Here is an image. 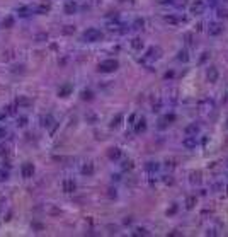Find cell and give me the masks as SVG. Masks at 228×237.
<instances>
[{"label": "cell", "mask_w": 228, "mask_h": 237, "mask_svg": "<svg viewBox=\"0 0 228 237\" xmlns=\"http://www.w3.org/2000/svg\"><path fill=\"white\" fill-rule=\"evenodd\" d=\"M33 172H34L33 164H24V166H22V176H24V178H31Z\"/></svg>", "instance_id": "cell-6"}, {"label": "cell", "mask_w": 228, "mask_h": 237, "mask_svg": "<svg viewBox=\"0 0 228 237\" xmlns=\"http://www.w3.org/2000/svg\"><path fill=\"white\" fill-rule=\"evenodd\" d=\"M84 38L85 41H88V43H94V41H99L102 39V33H100L99 29H96V27H90V29H87L84 33Z\"/></svg>", "instance_id": "cell-2"}, {"label": "cell", "mask_w": 228, "mask_h": 237, "mask_svg": "<svg viewBox=\"0 0 228 237\" xmlns=\"http://www.w3.org/2000/svg\"><path fill=\"white\" fill-rule=\"evenodd\" d=\"M177 60H180V62H187V60H189L187 51H186V50H180L179 55H177Z\"/></svg>", "instance_id": "cell-14"}, {"label": "cell", "mask_w": 228, "mask_h": 237, "mask_svg": "<svg viewBox=\"0 0 228 237\" xmlns=\"http://www.w3.org/2000/svg\"><path fill=\"white\" fill-rule=\"evenodd\" d=\"M2 137H5V130H4V128H0V138H2Z\"/></svg>", "instance_id": "cell-24"}, {"label": "cell", "mask_w": 228, "mask_h": 237, "mask_svg": "<svg viewBox=\"0 0 228 237\" xmlns=\"http://www.w3.org/2000/svg\"><path fill=\"white\" fill-rule=\"evenodd\" d=\"M140 234H141V235H147V230H145V229H138V230H136V232H135V235H140Z\"/></svg>", "instance_id": "cell-19"}, {"label": "cell", "mask_w": 228, "mask_h": 237, "mask_svg": "<svg viewBox=\"0 0 228 237\" xmlns=\"http://www.w3.org/2000/svg\"><path fill=\"white\" fill-rule=\"evenodd\" d=\"M63 189H65L66 193H72L75 189V183L72 181V179H66V181L63 183Z\"/></svg>", "instance_id": "cell-10"}, {"label": "cell", "mask_w": 228, "mask_h": 237, "mask_svg": "<svg viewBox=\"0 0 228 237\" xmlns=\"http://www.w3.org/2000/svg\"><path fill=\"white\" fill-rule=\"evenodd\" d=\"M119 121H121V114H118V116H116V119H112V126H118Z\"/></svg>", "instance_id": "cell-20"}, {"label": "cell", "mask_w": 228, "mask_h": 237, "mask_svg": "<svg viewBox=\"0 0 228 237\" xmlns=\"http://www.w3.org/2000/svg\"><path fill=\"white\" fill-rule=\"evenodd\" d=\"M204 9H206L204 2H202V0H196V2H192V4H191V14L199 15V14L204 12Z\"/></svg>", "instance_id": "cell-3"}, {"label": "cell", "mask_w": 228, "mask_h": 237, "mask_svg": "<svg viewBox=\"0 0 228 237\" xmlns=\"http://www.w3.org/2000/svg\"><path fill=\"white\" fill-rule=\"evenodd\" d=\"M82 172H84V174H87V176H90L94 172V166L92 164H87V166H84L82 167Z\"/></svg>", "instance_id": "cell-13"}, {"label": "cell", "mask_w": 228, "mask_h": 237, "mask_svg": "<svg viewBox=\"0 0 228 237\" xmlns=\"http://www.w3.org/2000/svg\"><path fill=\"white\" fill-rule=\"evenodd\" d=\"M119 67L118 60H104V62L99 63V70L104 72V74H109V72H114Z\"/></svg>", "instance_id": "cell-1"}, {"label": "cell", "mask_w": 228, "mask_h": 237, "mask_svg": "<svg viewBox=\"0 0 228 237\" xmlns=\"http://www.w3.org/2000/svg\"><path fill=\"white\" fill-rule=\"evenodd\" d=\"M199 131V125H196V123H192V125H189L187 128H186V135H194Z\"/></svg>", "instance_id": "cell-9"}, {"label": "cell", "mask_w": 228, "mask_h": 237, "mask_svg": "<svg viewBox=\"0 0 228 237\" xmlns=\"http://www.w3.org/2000/svg\"><path fill=\"white\" fill-rule=\"evenodd\" d=\"M221 31H223V27H221V24H218V22H211L210 27H208V33H210L211 36H218Z\"/></svg>", "instance_id": "cell-5"}, {"label": "cell", "mask_w": 228, "mask_h": 237, "mask_svg": "<svg viewBox=\"0 0 228 237\" xmlns=\"http://www.w3.org/2000/svg\"><path fill=\"white\" fill-rule=\"evenodd\" d=\"M4 26H7V27H9V26H12V19H10V17H9L7 21H4Z\"/></svg>", "instance_id": "cell-22"}, {"label": "cell", "mask_w": 228, "mask_h": 237, "mask_svg": "<svg viewBox=\"0 0 228 237\" xmlns=\"http://www.w3.org/2000/svg\"><path fill=\"white\" fill-rule=\"evenodd\" d=\"M175 119V116L174 114H167V116H163L162 119H160V128H165L167 125H170V123Z\"/></svg>", "instance_id": "cell-8"}, {"label": "cell", "mask_w": 228, "mask_h": 237, "mask_svg": "<svg viewBox=\"0 0 228 237\" xmlns=\"http://www.w3.org/2000/svg\"><path fill=\"white\" fill-rule=\"evenodd\" d=\"M194 203H196V198L194 196H191V198L186 200V207H187V208H192V207H194Z\"/></svg>", "instance_id": "cell-16"}, {"label": "cell", "mask_w": 228, "mask_h": 237, "mask_svg": "<svg viewBox=\"0 0 228 237\" xmlns=\"http://www.w3.org/2000/svg\"><path fill=\"white\" fill-rule=\"evenodd\" d=\"M119 155H121L119 148H111L109 150V159H119Z\"/></svg>", "instance_id": "cell-12"}, {"label": "cell", "mask_w": 228, "mask_h": 237, "mask_svg": "<svg viewBox=\"0 0 228 237\" xmlns=\"http://www.w3.org/2000/svg\"><path fill=\"white\" fill-rule=\"evenodd\" d=\"M191 181H192V183H194V181H196V183H199V172L192 174V179H191Z\"/></svg>", "instance_id": "cell-21"}, {"label": "cell", "mask_w": 228, "mask_h": 237, "mask_svg": "<svg viewBox=\"0 0 228 237\" xmlns=\"http://www.w3.org/2000/svg\"><path fill=\"white\" fill-rule=\"evenodd\" d=\"M90 96H92L90 92H84V99H90Z\"/></svg>", "instance_id": "cell-23"}, {"label": "cell", "mask_w": 228, "mask_h": 237, "mask_svg": "<svg viewBox=\"0 0 228 237\" xmlns=\"http://www.w3.org/2000/svg\"><path fill=\"white\" fill-rule=\"evenodd\" d=\"M196 143H198V142H196L194 135H187V137L182 140V145H184L186 148H189V150H191V148H196Z\"/></svg>", "instance_id": "cell-4"}, {"label": "cell", "mask_w": 228, "mask_h": 237, "mask_svg": "<svg viewBox=\"0 0 228 237\" xmlns=\"http://www.w3.org/2000/svg\"><path fill=\"white\" fill-rule=\"evenodd\" d=\"M147 130V121H145L143 118L140 119V121H138V125H136V128H135V131L136 133H143V131Z\"/></svg>", "instance_id": "cell-11"}, {"label": "cell", "mask_w": 228, "mask_h": 237, "mask_svg": "<svg viewBox=\"0 0 228 237\" xmlns=\"http://www.w3.org/2000/svg\"><path fill=\"white\" fill-rule=\"evenodd\" d=\"M75 9H77V7H75V4H72V2H70V4H66L65 10H66V14H73Z\"/></svg>", "instance_id": "cell-15"}, {"label": "cell", "mask_w": 228, "mask_h": 237, "mask_svg": "<svg viewBox=\"0 0 228 237\" xmlns=\"http://www.w3.org/2000/svg\"><path fill=\"white\" fill-rule=\"evenodd\" d=\"M131 45H133V48H136V50H138V48H141V41H140V39H133V43H131Z\"/></svg>", "instance_id": "cell-18"}, {"label": "cell", "mask_w": 228, "mask_h": 237, "mask_svg": "<svg viewBox=\"0 0 228 237\" xmlns=\"http://www.w3.org/2000/svg\"><path fill=\"white\" fill-rule=\"evenodd\" d=\"M147 169H148V171H153V169L157 171V169H158V164H157V162H148Z\"/></svg>", "instance_id": "cell-17"}, {"label": "cell", "mask_w": 228, "mask_h": 237, "mask_svg": "<svg viewBox=\"0 0 228 237\" xmlns=\"http://www.w3.org/2000/svg\"><path fill=\"white\" fill-rule=\"evenodd\" d=\"M208 80H210V82H216L218 80V70H216V67H210V70H208Z\"/></svg>", "instance_id": "cell-7"}, {"label": "cell", "mask_w": 228, "mask_h": 237, "mask_svg": "<svg viewBox=\"0 0 228 237\" xmlns=\"http://www.w3.org/2000/svg\"><path fill=\"white\" fill-rule=\"evenodd\" d=\"M158 2H160V4H170L172 0H158Z\"/></svg>", "instance_id": "cell-25"}]
</instances>
